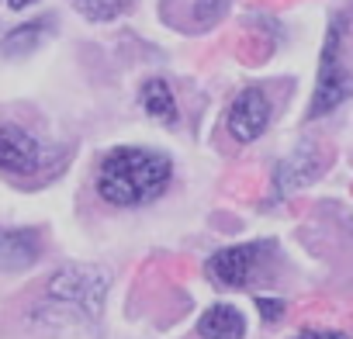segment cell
Instances as JSON below:
<instances>
[{
	"label": "cell",
	"mask_w": 353,
	"mask_h": 339,
	"mask_svg": "<svg viewBox=\"0 0 353 339\" xmlns=\"http://www.w3.org/2000/svg\"><path fill=\"white\" fill-rule=\"evenodd\" d=\"M256 308L263 311L267 322H277L284 315V301H270V298H256Z\"/></svg>",
	"instance_id": "cell-13"
},
{
	"label": "cell",
	"mask_w": 353,
	"mask_h": 339,
	"mask_svg": "<svg viewBox=\"0 0 353 339\" xmlns=\"http://www.w3.org/2000/svg\"><path fill=\"white\" fill-rule=\"evenodd\" d=\"M63 166V149H52L28 128L14 121H0V174L14 181H32L56 174Z\"/></svg>",
	"instance_id": "cell-2"
},
{
	"label": "cell",
	"mask_w": 353,
	"mask_h": 339,
	"mask_svg": "<svg viewBox=\"0 0 353 339\" xmlns=\"http://www.w3.org/2000/svg\"><path fill=\"white\" fill-rule=\"evenodd\" d=\"M270 125V97L263 94V87H246L236 94V101L229 104V114H225V128L229 135L246 145V142H256Z\"/></svg>",
	"instance_id": "cell-6"
},
{
	"label": "cell",
	"mask_w": 353,
	"mask_h": 339,
	"mask_svg": "<svg viewBox=\"0 0 353 339\" xmlns=\"http://www.w3.org/2000/svg\"><path fill=\"white\" fill-rule=\"evenodd\" d=\"M173 181V163L163 152L142 145L111 149L94 174V191L111 208H142L166 194Z\"/></svg>",
	"instance_id": "cell-1"
},
{
	"label": "cell",
	"mask_w": 353,
	"mask_h": 339,
	"mask_svg": "<svg viewBox=\"0 0 353 339\" xmlns=\"http://www.w3.org/2000/svg\"><path fill=\"white\" fill-rule=\"evenodd\" d=\"M70 4H73L87 21H97V25H101V21H114V18L128 14L135 0H70Z\"/></svg>",
	"instance_id": "cell-12"
},
{
	"label": "cell",
	"mask_w": 353,
	"mask_h": 339,
	"mask_svg": "<svg viewBox=\"0 0 353 339\" xmlns=\"http://www.w3.org/2000/svg\"><path fill=\"white\" fill-rule=\"evenodd\" d=\"M198 336L201 339H243L246 336V318L232 305H212L198 322Z\"/></svg>",
	"instance_id": "cell-8"
},
{
	"label": "cell",
	"mask_w": 353,
	"mask_h": 339,
	"mask_svg": "<svg viewBox=\"0 0 353 339\" xmlns=\"http://www.w3.org/2000/svg\"><path fill=\"white\" fill-rule=\"evenodd\" d=\"M42 256V236L35 229H0V270H28Z\"/></svg>",
	"instance_id": "cell-7"
},
{
	"label": "cell",
	"mask_w": 353,
	"mask_h": 339,
	"mask_svg": "<svg viewBox=\"0 0 353 339\" xmlns=\"http://www.w3.org/2000/svg\"><path fill=\"white\" fill-rule=\"evenodd\" d=\"M108 284L111 274L104 267H90V263H70L63 270H56L46 284V301L70 308L73 315L83 318H97L108 298Z\"/></svg>",
	"instance_id": "cell-3"
},
{
	"label": "cell",
	"mask_w": 353,
	"mask_h": 339,
	"mask_svg": "<svg viewBox=\"0 0 353 339\" xmlns=\"http://www.w3.org/2000/svg\"><path fill=\"white\" fill-rule=\"evenodd\" d=\"M49 28H52V18L25 21V25H18L14 32H8V39L0 42V49H4V56H25V52L39 49V42L49 35Z\"/></svg>",
	"instance_id": "cell-11"
},
{
	"label": "cell",
	"mask_w": 353,
	"mask_h": 339,
	"mask_svg": "<svg viewBox=\"0 0 353 339\" xmlns=\"http://www.w3.org/2000/svg\"><path fill=\"white\" fill-rule=\"evenodd\" d=\"M315 170H319V163H315L312 145H305L301 152H294L291 159H284L281 170H277V187H281V194H288V191L308 184V181L315 177Z\"/></svg>",
	"instance_id": "cell-10"
},
{
	"label": "cell",
	"mask_w": 353,
	"mask_h": 339,
	"mask_svg": "<svg viewBox=\"0 0 353 339\" xmlns=\"http://www.w3.org/2000/svg\"><path fill=\"white\" fill-rule=\"evenodd\" d=\"M298 339H346L343 332H329V329H305Z\"/></svg>",
	"instance_id": "cell-14"
},
{
	"label": "cell",
	"mask_w": 353,
	"mask_h": 339,
	"mask_svg": "<svg viewBox=\"0 0 353 339\" xmlns=\"http://www.w3.org/2000/svg\"><path fill=\"white\" fill-rule=\"evenodd\" d=\"M8 4H11V11H25V8L39 4V0H8Z\"/></svg>",
	"instance_id": "cell-15"
},
{
	"label": "cell",
	"mask_w": 353,
	"mask_h": 339,
	"mask_svg": "<svg viewBox=\"0 0 353 339\" xmlns=\"http://www.w3.org/2000/svg\"><path fill=\"white\" fill-rule=\"evenodd\" d=\"M350 94H353V73L343 63V14H336L332 25H329V35H325V49H322V63H319V80H315L308 118L315 121L322 114H332Z\"/></svg>",
	"instance_id": "cell-4"
},
{
	"label": "cell",
	"mask_w": 353,
	"mask_h": 339,
	"mask_svg": "<svg viewBox=\"0 0 353 339\" xmlns=\"http://www.w3.org/2000/svg\"><path fill=\"white\" fill-rule=\"evenodd\" d=\"M139 101H142V111H145L149 118L163 121V125H176V118H181V111H176V97H173L170 83L159 80V76H152V80L142 83Z\"/></svg>",
	"instance_id": "cell-9"
},
{
	"label": "cell",
	"mask_w": 353,
	"mask_h": 339,
	"mask_svg": "<svg viewBox=\"0 0 353 339\" xmlns=\"http://www.w3.org/2000/svg\"><path fill=\"white\" fill-rule=\"evenodd\" d=\"M267 253H270V243H239V246H225V249H219V253L208 256L205 274H208L212 284L236 291V287H246V284L256 277V270L263 267Z\"/></svg>",
	"instance_id": "cell-5"
}]
</instances>
